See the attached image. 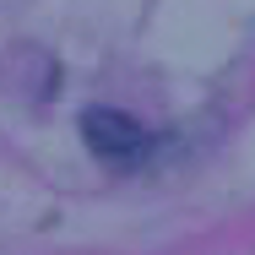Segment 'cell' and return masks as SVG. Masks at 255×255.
Returning a JSON list of instances; mask_svg holds the SVG:
<instances>
[{"mask_svg":"<svg viewBox=\"0 0 255 255\" xmlns=\"http://www.w3.org/2000/svg\"><path fill=\"white\" fill-rule=\"evenodd\" d=\"M82 141L93 147V157H103L109 168H136L152 152V136L125 114V109H82Z\"/></svg>","mask_w":255,"mask_h":255,"instance_id":"obj_1","label":"cell"}]
</instances>
